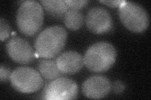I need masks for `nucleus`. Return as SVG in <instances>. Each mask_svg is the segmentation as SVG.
I'll list each match as a JSON object with an SVG mask.
<instances>
[{
    "mask_svg": "<svg viewBox=\"0 0 151 100\" xmlns=\"http://www.w3.org/2000/svg\"><path fill=\"white\" fill-rule=\"evenodd\" d=\"M65 3L69 9L79 10L80 9L87 5L88 1L87 0H79V1H78V0H65Z\"/></svg>",
    "mask_w": 151,
    "mask_h": 100,
    "instance_id": "obj_15",
    "label": "nucleus"
},
{
    "mask_svg": "<svg viewBox=\"0 0 151 100\" xmlns=\"http://www.w3.org/2000/svg\"><path fill=\"white\" fill-rule=\"evenodd\" d=\"M56 63L63 74H74L81 70L84 65V58L76 51H66L56 59Z\"/></svg>",
    "mask_w": 151,
    "mask_h": 100,
    "instance_id": "obj_10",
    "label": "nucleus"
},
{
    "mask_svg": "<svg viewBox=\"0 0 151 100\" xmlns=\"http://www.w3.org/2000/svg\"><path fill=\"white\" fill-rule=\"evenodd\" d=\"M11 33V28L7 21L3 18L0 20V38L1 41L6 40Z\"/></svg>",
    "mask_w": 151,
    "mask_h": 100,
    "instance_id": "obj_14",
    "label": "nucleus"
},
{
    "mask_svg": "<svg viewBox=\"0 0 151 100\" xmlns=\"http://www.w3.org/2000/svg\"><path fill=\"white\" fill-rule=\"evenodd\" d=\"M67 38L68 33L63 27L54 26L46 28L35 40L37 54L45 59L55 58L64 49Z\"/></svg>",
    "mask_w": 151,
    "mask_h": 100,
    "instance_id": "obj_1",
    "label": "nucleus"
},
{
    "mask_svg": "<svg viewBox=\"0 0 151 100\" xmlns=\"http://www.w3.org/2000/svg\"><path fill=\"white\" fill-rule=\"evenodd\" d=\"M119 18L127 29L135 33H142L147 29L149 17L140 4L124 1L119 6Z\"/></svg>",
    "mask_w": 151,
    "mask_h": 100,
    "instance_id": "obj_4",
    "label": "nucleus"
},
{
    "mask_svg": "<svg viewBox=\"0 0 151 100\" xmlns=\"http://www.w3.org/2000/svg\"><path fill=\"white\" fill-rule=\"evenodd\" d=\"M111 84L108 78L101 75L89 77L83 83L82 91L86 97L101 99L106 96L111 91Z\"/></svg>",
    "mask_w": 151,
    "mask_h": 100,
    "instance_id": "obj_9",
    "label": "nucleus"
},
{
    "mask_svg": "<svg viewBox=\"0 0 151 100\" xmlns=\"http://www.w3.org/2000/svg\"><path fill=\"white\" fill-rule=\"evenodd\" d=\"M86 23L89 30L95 34L107 33L113 27L110 14L106 9L100 6L89 9L86 17Z\"/></svg>",
    "mask_w": 151,
    "mask_h": 100,
    "instance_id": "obj_7",
    "label": "nucleus"
},
{
    "mask_svg": "<svg viewBox=\"0 0 151 100\" xmlns=\"http://www.w3.org/2000/svg\"><path fill=\"white\" fill-rule=\"evenodd\" d=\"M40 74L44 78L48 80H54L59 77H62L64 74L58 67L56 60L45 59L41 60L38 65Z\"/></svg>",
    "mask_w": 151,
    "mask_h": 100,
    "instance_id": "obj_11",
    "label": "nucleus"
},
{
    "mask_svg": "<svg viewBox=\"0 0 151 100\" xmlns=\"http://www.w3.org/2000/svg\"><path fill=\"white\" fill-rule=\"evenodd\" d=\"M9 80L14 89L23 93L36 92L44 83L40 73L30 67H19L13 70Z\"/></svg>",
    "mask_w": 151,
    "mask_h": 100,
    "instance_id": "obj_5",
    "label": "nucleus"
},
{
    "mask_svg": "<svg viewBox=\"0 0 151 100\" xmlns=\"http://www.w3.org/2000/svg\"><path fill=\"white\" fill-rule=\"evenodd\" d=\"M84 16L79 10L70 9L65 13L64 16L65 25L69 30L76 31L81 28L84 23Z\"/></svg>",
    "mask_w": 151,
    "mask_h": 100,
    "instance_id": "obj_13",
    "label": "nucleus"
},
{
    "mask_svg": "<svg viewBox=\"0 0 151 100\" xmlns=\"http://www.w3.org/2000/svg\"><path fill=\"white\" fill-rule=\"evenodd\" d=\"M125 89V86L124 83L120 82L119 80L115 81L111 85L112 91L115 94H121L124 91Z\"/></svg>",
    "mask_w": 151,
    "mask_h": 100,
    "instance_id": "obj_16",
    "label": "nucleus"
},
{
    "mask_svg": "<svg viewBox=\"0 0 151 100\" xmlns=\"http://www.w3.org/2000/svg\"><path fill=\"white\" fill-rule=\"evenodd\" d=\"M40 3L46 11L55 18L64 16L69 9L63 0H43Z\"/></svg>",
    "mask_w": 151,
    "mask_h": 100,
    "instance_id": "obj_12",
    "label": "nucleus"
},
{
    "mask_svg": "<svg viewBox=\"0 0 151 100\" xmlns=\"http://www.w3.org/2000/svg\"><path fill=\"white\" fill-rule=\"evenodd\" d=\"M19 30L26 36L34 35L39 31L44 23V10L36 1H25L20 4L17 15Z\"/></svg>",
    "mask_w": 151,
    "mask_h": 100,
    "instance_id": "obj_3",
    "label": "nucleus"
},
{
    "mask_svg": "<svg viewBox=\"0 0 151 100\" xmlns=\"http://www.w3.org/2000/svg\"><path fill=\"white\" fill-rule=\"evenodd\" d=\"M9 56L18 63L27 65L34 61L35 53L30 45L20 37H13L6 45Z\"/></svg>",
    "mask_w": 151,
    "mask_h": 100,
    "instance_id": "obj_8",
    "label": "nucleus"
},
{
    "mask_svg": "<svg viewBox=\"0 0 151 100\" xmlns=\"http://www.w3.org/2000/svg\"><path fill=\"white\" fill-rule=\"evenodd\" d=\"M78 94V84L73 79L59 77L46 86L44 99L48 100L74 99Z\"/></svg>",
    "mask_w": 151,
    "mask_h": 100,
    "instance_id": "obj_6",
    "label": "nucleus"
},
{
    "mask_svg": "<svg viewBox=\"0 0 151 100\" xmlns=\"http://www.w3.org/2000/svg\"><path fill=\"white\" fill-rule=\"evenodd\" d=\"M11 74L12 73L10 72L9 69L1 65V68H0V80H1V82H4L9 79L10 78Z\"/></svg>",
    "mask_w": 151,
    "mask_h": 100,
    "instance_id": "obj_17",
    "label": "nucleus"
},
{
    "mask_svg": "<svg viewBox=\"0 0 151 100\" xmlns=\"http://www.w3.org/2000/svg\"><path fill=\"white\" fill-rule=\"evenodd\" d=\"M116 51L109 43L98 42L93 45L85 53L84 63L86 68L96 73L107 71L114 65Z\"/></svg>",
    "mask_w": 151,
    "mask_h": 100,
    "instance_id": "obj_2",
    "label": "nucleus"
},
{
    "mask_svg": "<svg viewBox=\"0 0 151 100\" xmlns=\"http://www.w3.org/2000/svg\"><path fill=\"white\" fill-rule=\"evenodd\" d=\"M124 1H119V0H116V1H105H105H100V3L105 4L110 7L115 8L120 6Z\"/></svg>",
    "mask_w": 151,
    "mask_h": 100,
    "instance_id": "obj_18",
    "label": "nucleus"
}]
</instances>
